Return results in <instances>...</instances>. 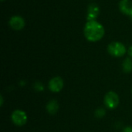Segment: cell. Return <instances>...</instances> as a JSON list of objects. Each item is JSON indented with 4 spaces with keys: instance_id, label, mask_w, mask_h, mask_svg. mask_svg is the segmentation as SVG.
<instances>
[{
    "instance_id": "6da1fadb",
    "label": "cell",
    "mask_w": 132,
    "mask_h": 132,
    "mask_svg": "<svg viewBox=\"0 0 132 132\" xmlns=\"http://www.w3.org/2000/svg\"><path fill=\"white\" fill-rule=\"evenodd\" d=\"M84 34L87 41L96 43L104 36L105 29L104 26L97 20L87 21L84 27Z\"/></svg>"
},
{
    "instance_id": "7a4b0ae2",
    "label": "cell",
    "mask_w": 132,
    "mask_h": 132,
    "mask_svg": "<svg viewBox=\"0 0 132 132\" xmlns=\"http://www.w3.org/2000/svg\"><path fill=\"white\" fill-rule=\"evenodd\" d=\"M108 53L114 57H122L128 52L124 43L118 41L111 43L108 46Z\"/></svg>"
},
{
    "instance_id": "3957f363",
    "label": "cell",
    "mask_w": 132,
    "mask_h": 132,
    "mask_svg": "<svg viewBox=\"0 0 132 132\" xmlns=\"http://www.w3.org/2000/svg\"><path fill=\"white\" fill-rule=\"evenodd\" d=\"M119 101V96L117 93L114 91H109L104 96V102L106 108H108V109H115L116 108H118Z\"/></svg>"
},
{
    "instance_id": "277c9868",
    "label": "cell",
    "mask_w": 132,
    "mask_h": 132,
    "mask_svg": "<svg viewBox=\"0 0 132 132\" xmlns=\"http://www.w3.org/2000/svg\"><path fill=\"white\" fill-rule=\"evenodd\" d=\"M11 120L15 125L22 127L26 124L28 117L25 111L22 110H15L12 113Z\"/></svg>"
},
{
    "instance_id": "5b68a950",
    "label": "cell",
    "mask_w": 132,
    "mask_h": 132,
    "mask_svg": "<svg viewBox=\"0 0 132 132\" xmlns=\"http://www.w3.org/2000/svg\"><path fill=\"white\" fill-rule=\"evenodd\" d=\"M9 25L12 29L15 31H20L25 27L26 22L22 16L19 15H15L10 17L9 20Z\"/></svg>"
},
{
    "instance_id": "8992f818",
    "label": "cell",
    "mask_w": 132,
    "mask_h": 132,
    "mask_svg": "<svg viewBox=\"0 0 132 132\" xmlns=\"http://www.w3.org/2000/svg\"><path fill=\"white\" fill-rule=\"evenodd\" d=\"M63 80L60 77H53L48 84V87L50 91L53 93H58L63 88Z\"/></svg>"
},
{
    "instance_id": "52a82bcc",
    "label": "cell",
    "mask_w": 132,
    "mask_h": 132,
    "mask_svg": "<svg viewBox=\"0 0 132 132\" xmlns=\"http://www.w3.org/2000/svg\"><path fill=\"white\" fill-rule=\"evenodd\" d=\"M100 14V7L96 3H91L89 5L87 8V21H92L97 20Z\"/></svg>"
},
{
    "instance_id": "ba28073f",
    "label": "cell",
    "mask_w": 132,
    "mask_h": 132,
    "mask_svg": "<svg viewBox=\"0 0 132 132\" xmlns=\"http://www.w3.org/2000/svg\"><path fill=\"white\" fill-rule=\"evenodd\" d=\"M120 11L128 16L132 15V1L131 0H121L118 5Z\"/></svg>"
},
{
    "instance_id": "9c48e42d",
    "label": "cell",
    "mask_w": 132,
    "mask_h": 132,
    "mask_svg": "<svg viewBox=\"0 0 132 132\" xmlns=\"http://www.w3.org/2000/svg\"><path fill=\"white\" fill-rule=\"evenodd\" d=\"M58 110H59V104L56 100H51L46 104V111L51 115L56 114Z\"/></svg>"
},
{
    "instance_id": "30bf717a",
    "label": "cell",
    "mask_w": 132,
    "mask_h": 132,
    "mask_svg": "<svg viewBox=\"0 0 132 132\" xmlns=\"http://www.w3.org/2000/svg\"><path fill=\"white\" fill-rule=\"evenodd\" d=\"M122 70L126 73L132 72V58L127 57L124 60L122 63Z\"/></svg>"
},
{
    "instance_id": "8fae6325",
    "label": "cell",
    "mask_w": 132,
    "mask_h": 132,
    "mask_svg": "<svg viewBox=\"0 0 132 132\" xmlns=\"http://www.w3.org/2000/svg\"><path fill=\"white\" fill-rule=\"evenodd\" d=\"M94 114H95V116H96L97 118H103V117L105 116V114H106V111H105L104 108H97V109L96 110Z\"/></svg>"
},
{
    "instance_id": "7c38bea8",
    "label": "cell",
    "mask_w": 132,
    "mask_h": 132,
    "mask_svg": "<svg viewBox=\"0 0 132 132\" xmlns=\"http://www.w3.org/2000/svg\"><path fill=\"white\" fill-rule=\"evenodd\" d=\"M33 87L34 89L36 90V91H43L44 90V87L43 85L42 84L41 82H35L34 85H33Z\"/></svg>"
},
{
    "instance_id": "4fadbf2b",
    "label": "cell",
    "mask_w": 132,
    "mask_h": 132,
    "mask_svg": "<svg viewBox=\"0 0 132 132\" xmlns=\"http://www.w3.org/2000/svg\"><path fill=\"white\" fill-rule=\"evenodd\" d=\"M123 132H132V127L131 126L125 127L123 130Z\"/></svg>"
},
{
    "instance_id": "5bb4252c",
    "label": "cell",
    "mask_w": 132,
    "mask_h": 132,
    "mask_svg": "<svg viewBox=\"0 0 132 132\" xmlns=\"http://www.w3.org/2000/svg\"><path fill=\"white\" fill-rule=\"evenodd\" d=\"M128 54L129 55V56L132 58V46H131L129 48H128Z\"/></svg>"
},
{
    "instance_id": "9a60e30c",
    "label": "cell",
    "mask_w": 132,
    "mask_h": 132,
    "mask_svg": "<svg viewBox=\"0 0 132 132\" xmlns=\"http://www.w3.org/2000/svg\"><path fill=\"white\" fill-rule=\"evenodd\" d=\"M0 98H1V106H2V104H3V97H2V96H1L0 97Z\"/></svg>"
},
{
    "instance_id": "2e32d148",
    "label": "cell",
    "mask_w": 132,
    "mask_h": 132,
    "mask_svg": "<svg viewBox=\"0 0 132 132\" xmlns=\"http://www.w3.org/2000/svg\"><path fill=\"white\" fill-rule=\"evenodd\" d=\"M130 18H131V20H132V15H131V16H130Z\"/></svg>"
},
{
    "instance_id": "e0dca14e",
    "label": "cell",
    "mask_w": 132,
    "mask_h": 132,
    "mask_svg": "<svg viewBox=\"0 0 132 132\" xmlns=\"http://www.w3.org/2000/svg\"><path fill=\"white\" fill-rule=\"evenodd\" d=\"M2 1H5V0H2Z\"/></svg>"
}]
</instances>
